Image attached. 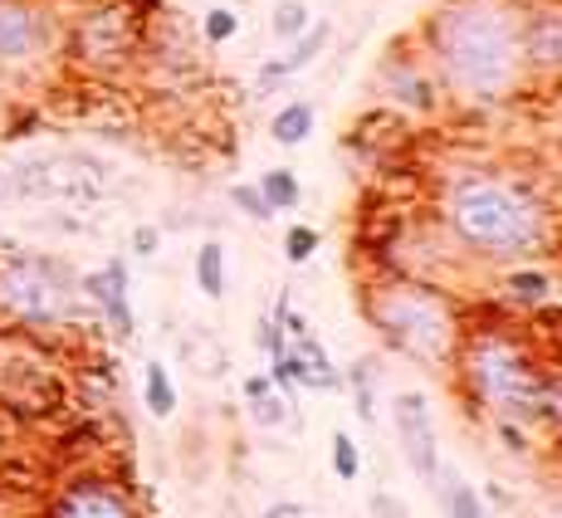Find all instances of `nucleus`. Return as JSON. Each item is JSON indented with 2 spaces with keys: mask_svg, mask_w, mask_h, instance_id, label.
I'll use <instances>...</instances> for the list:
<instances>
[{
  "mask_svg": "<svg viewBox=\"0 0 562 518\" xmlns=\"http://www.w3.org/2000/svg\"><path fill=\"white\" fill-rule=\"evenodd\" d=\"M436 54L474 99H499L518 79V20L494 0H460L436 20Z\"/></svg>",
  "mask_w": 562,
  "mask_h": 518,
  "instance_id": "f257e3e1",
  "label": "nucleus"
},
{
  "mask_svg": "<svg viewBox=\"0 0 562 518\" xmlns=\"http://www.w3.org/2000/svg\"><path fill=\"white\" fill-rule=\"evenodd\" d=\"M446 221L456 225V235L474 250L490 255H518L538 240V215L528 211L524 196H514L499 181H460L446 201Z\"/></svg>",
  "mask_w": 562,
  "mask_h": 518,
  "instance_id": "f03ea898",
  "label": "nucleus"
},
{
  "mask_svg": "<svg viewBox=\"0 0 562 518\" xmlns=\"http://www.w3.org/2000/svg\"><path fill=\"white\" fill-rule=\"evenodd\" d=\"M74 274L49 255H0V318L25 333L69 323Z\"/></svg>",
  "mask_w": 562,
  "mask_h": 518,
  "instance_id": "7ed1b4c3",
  "label": "nucleus"
},
{
  "mask_svg": "<svg viewBox=\"0 0 562 518\" xmlns=\"http://www.w3.org/2000/svg\"><path fill=\"white\" fill-rule=\"evenodd\" d=\"M376 323L386 328V338L396 348H406L420 362H440L450 352V313L440 299H430L426 289H402L386 294L376 304Z\"/></svg>",
  "mask_w": 562,
  "mask_h": 518,
  "instance_id": "20e7f679",
  "label": "nucleus"
},
{
  "mask_svg": "<svg viewBox=\"0 0 562 518\" xmlns=\"http://www.w3.org/2000/svg\"><path fill=\"white\" fill-rule=\"evenodd\" d=\"M470 376L484 402L504 406V412H518V402H528V392H533V376H528L524 358L504 338H484L470 352Z\"/></svg>",
  "mask_w": 562,
  "mask_h": 518,
  "instance_id": "39448f33",
  "label": "nucleus"
},
{
  "mask_svg": "<svg viewBox=\"0 0 562 518\" xmlns=\"http://www.w3.org/2000/svg\"><path fill=\"white\" fill-rule=\"evenodd\" d=\"M54 30L35 0H0V69H25L49 49Z\"/></svg>",
  "mask_w": 562,
  "mask_h": 518,
  "instance_id": "423d86ee",
  "label": "nucleus"
},
{
  "mask_svg": "<svg viewBox=\"0 0 562 518\" xmlns=\"http://www.w3.org/2000/svg\"><path fill=\"white\" fill-rule=\"evenodd\" d=\"M133 10L123 5H108V10H93L83 15V25L74 30V54L83 64H117L133 54Z\"/></svg>",
  "mask_w": 562,
  "mask_h": 518,
  "instance_id": "0eeeda50",
  "label": "nucleus"
},
{
  "mask_svg": "<svg viewBox=\"0 0 562 518\" xmlns=\"http://www.w3.org/2000/svg\"><path fill=\"white\" fill-rule=\"evenodd\" d=\"M392 416H396V436H402V450H406L411 470H416L426 484H436L440 480V450H436V426H430L426 402L406 392V396H396Z\"/></svg>",
  "mask_w": 562,
  "mask_h": 518,
  "instance_id": "6e6552de",
  "label": "nucleus"
},
{
  "mask_svg": "<svg viewBox=\"0 0 562 518\" xmlns=\"http://www.w3.org/2000/svg\"><path fill=\"white\" fill-rule=\"evenodd\" d=\"M45 518H133L127 499L103 480H79L45 509Z\"/></svg>",
  "mask_w": 562,
  "mask_h": 518,
  "instance_id": "1a4fd4ad",
  "label": "nucleus"
},
{
  "mask_svg": "<svg viewBox=\"0 0 562 518\" xmlns=\"http://www.w3.org/2000/svg\"><path fill=\"white\" fill-rule=\"evenodd\" d=\"M83 289H89V299L103 308V318L113 323L117 338H127V333H133V304H127V264L123 259H108L99 274L83 279Z\"/></svg>",
  "mask_w": 562,
  "mask_h": 518,
  "instance_id": "9d476101",
  "label": "nucleus"
},
{
  "mask_svg": "<svg viewBox=\"0 0 562 518\" xmlns=\"http://www.w3.org/2000/svg\"><path fill=\"white\" fill-rule=\"evenodd\" d=\"M518 54L543 69L562 64V5H543L528 25H518Z\"/></svg>",
  "mask_w": 562,
  "mask_h": 518,
  "instance_id": "9b49d317",
  "label": "nucleus"
},
{
  "mask_svg": "<svg viewBox=\"0 0 562 518\" xmlns=\"http://www.w3.org/2000/svg\"><path fill=\"white\" fill-rule=\"evenodd\" d=\"M289 338H294V352H284V362H289V372H294V382L318 386V392H328V386H338V372H333L328 352H323L318 342H313V333H308V328L289 333Z\"/></svg>",
  "mask_w": 562,
  "mask_h": 518,
  "instance_id": "f8f14e48",
  "label": "nucleus"
},
{
  "mask_svg": "<svg viewBox=\"0 0 562 518\" xmlns=\"http://www.w3.org/2000/svg\"><path fill=\"white\" fill-rule=\"evenodd\" d=\"M328 45V25H308L304 35L289 45V54H279V59H269L265 69H259V79L265 83H274V79H284V74H294V69H304V64L318 59V49Z\"/></svg>",
  "mask_w": 562,
  "mask_h": 518,
  "instance_id": "ddd939ff",
  "label": "nucleus"
},
{
  "mask_svg": "<svg viewBox=\"0 0 562 518\" xmlns=\"http://www.w3.org/2000/svg\"><path fill=\"white\" fill-rule=\"evenodd\" d=\"M269 133H274L279 147H299L313 133V103H289L284 113L269 123Z\"/></svg>",
  "mask_w": 562,
  "mask_h": 518,
  "instance_id": "4468645a",
  "label": "nucleus"
},
{
  "mask_svg": "<svg viewBox=\"0 0 562 518\" xmlns=\"http://www.w3.org/2000/svg\"><path fill=\"white\" fill-rule=\"evenodd\" d=\"M196 284H201L205 299L225 294V250L221 245H201L196 250Z\"/></svg>",
  "mask_w": 562,
  "mask_h": 518,
  "instance_id": "2eb2a0df",
  "label": "nucleus"
},
{
  "mask_svg": "<svg viewBox=\"0 0 562 518\" xmlns=\"http://www.w3.org/2000/svg\"><path fill=\"white\" fill-rule=\"evenodd\" d=\"M147 412L153 416L177 412V386H171V376H167V367L161 362H147Z\"/></svg>",
  "mask_w": 562,
  "mask_h": 518,
  "instance_id": "dca6fc26",
  "label": "nucleus"
},
{
  "mask_svg": "<svg viewBox=\"0 0 562 518\" xmlns=\"http://www.w3.org/2000/svg\"><path fill=\"white\" fill-rule=\"evenodd\" d=\"M259 196L269 201V211L299 206V181H294V171H265V177H259Z\"/></svg>",
  "mask_w": 562,
  "mask_h": 518,
  "instance_id": "f3484780",
  "label": "nucleus"
},
{
  "mask_svg": "<svg viewBox=\"0 0 562 518\" xmlns=\"http://www.w3.org/2000/svg\"><path fill=\"white\" fill-rule=\"evenodd\" d=\"M308 30V10H304V0H284V5L274 10V35L279 40H299Z\"/></svg>",
  "mask_w": 562,
  "mask_h": 518,
  "instance_id": "a211bd4d",
  "label": "nucleus"
},
{
  "mask_svg": "<svg viewBox=\"0 0 562 518\" xmlns=\"http://www.w3.org/2000/svg\"><path fill=\"white\" fill-rule=\"evenodd\" d=\"M333 470H338V480H358L362 474V460H358V446H352L348 436H333Z\"/></svg>",
  "mask_w": 562,
  "mask_h": 518,
  "instance_id": "6ab92c4d",
  "label": "nucleus"
},
{
  "mask_svg": "<svg viewBox=\"0 0 562 518\" xmlns=\"http://www.w3.org/2000/svg\"><path fill=\"white\" fill-rule=\"evenodd\" d=\"M446 514L450 518H484L480 499H474V489H470V484H460V480H456V489L446 494Z\"/></svg>",
  "mask_w": 562,
  "mask_h": 518,
  "instance_id": "aec40b11",
  "label": "nucleus"
},
{
  "mask_svg": "<svg viewBox=\"0 0 562 518\" xmlns=\"http://www.w3.org/2000/svg\"><path fill=\"white\" fill-rule=\"evenodd\" d=\"M313 250H318V230H313V225H294V230H289V240H284V255L294 259V264H304Z\"/></svg>",
  "mask_w": 562,
  "mask_h": 518,
  "instance_id": "412c9836",
  "label": "nucleus"
},
{
  "mask_svg": "<svg viewBox=\"0 0 562 518\" xmlns=\"http://www.w3.org/2000/svg\"><path fill=\"white\" fill-rule=\"evenodd\" d=\"M235 30H240V20H235L231 10H211V15H205V40H211V45L235 40Z\"/></svg>",
  "mask_w": 562,
  "mask_h": 518,
  "instance_id": "4be33fe9",
  "label": "nucleus"
},
{
  "mask_svg": "<svg viewBox=\"0 0 562 518\" xmlns=\"http://www.w3.org/2000/svg\"><path fill=\"white\" fill-rule=\"evenodd\" d=\"M231 201H235V206H240L245 215H259V221H265V215H274V211H269V201L259 196V187H235Z\"/></svg>",
  "mask_w": 562,
  "mask_h": 518,
  "instance_id": "5701e85b",
  "label": "nucleus"
},
{
  "mask_svg": "<svg viewBox=\"0 0 562 518\" xmlns=\"http://www.w3.org/2000/svg\"><path fill=\"white\" fill-rule=\"evenodd\" d=\"M514 294H518V299H533V304H538V299L548 294V279H543V274H518V279H514Z\"/></svg>",
  "mask_w": 562,
  "mask_h": 518,
  "instance_id": "b1692460",
  "label": "nucleus"
},
{
  "mask_svg": "<svg viewBox=\"0 0 562 518\" xmlns=\"http://www.w3.org/2000/svg\"><path fill=\"white\" fill-rule=\"evenodd\" d=\"M255 420H265V426H279V420H284V402H274V396H259V402H255Z\"/></svg>",
  "mask_w": 562,
  "mask_h": 518,
  "instance_id": "393cba45",
  "label": "nucleus"
},
{
  "mask_svg": "<svg viewBox=\"0 0 562 518\" xmlns=\"http://www.w3.org/2000/svg\"><path fill=\"white\" fill-rule=\"evenodd\" d=\"M157 240H161V235L153 230V225H143V230L133 235V250H137V255H157Z\"/></svg>",
  "mask_w": 562,
  "mask_h": 518,
  "instance_id": "a878e982",
  "label": "nucleus"
},
{
  "mask_svg": "<svg viewBox=\"0 0 562 518\" xmlns=\"http://www.w3.org/2000/svg\"><path fill=\"white\" fill-rule=\"evenodd\" d=\"M15 201V167H0V206Z\"/></svg>",
  "mask_w": 562,
  "mask_h": 518,
  "instance_id": "bb28decb",
  "label": "nucleus"
},
{
  "mask_svg": "<svg viewBox=\"0 0 562 518\" xmlns=\"http://www.w3.org/2000/svg\"><path fill=\"white\" fill-rule=\"evenodd\" d=\"M245 396H250V402L269 396V376H250V382H245Z\"/></svg>",
  "mask_w": 562,
  "mask_h": 518,
  "instance_id": "cd10ccee",
  "label": "nucleus"
},
{
  "mask_svg": "<svg viewBox=\"0 0 562 518\" xmlns=\"http://www.w3.org/2000/svg\"><path fill=\"white\" fill-rule=\"evenodd\" d=\"M265 518H304V509H299V504H274Z\"/></svg>",
  "mask_w": 562,
  "mask_h": 518,
  "instance_id": "c85d7f7f",
  "label": "nucleus"
},
{
  "mask_svg": "<svg viewBox=\"0 0 562 518\" xmlns=\"http://www.w3.org/2000/svg\"><path fill=\"white\" fill-rule=\"evenodd\" d=\"M372 509H382L386 518H402V504L396 499H372Z\"/></svg>",
  "mask_w": 562,
  "mask_h": 518,
  "instance_id": "c756f323",
  "label": "nucleus"
}]
</instances>
